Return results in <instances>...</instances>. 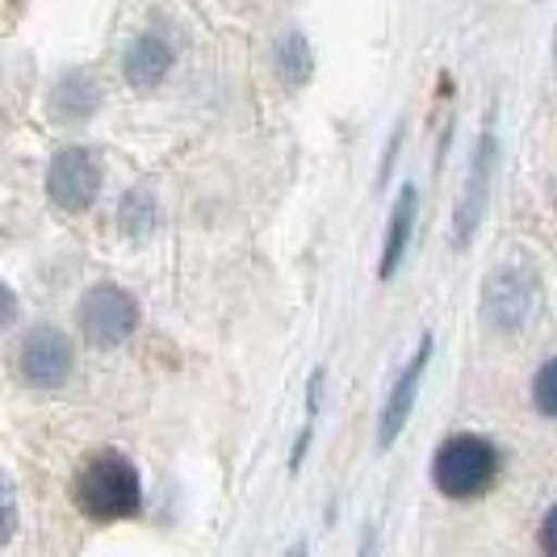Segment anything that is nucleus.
Listing matches in <instances>:
<instances>
[{
  "mask_svg": "<svg viewBox=\"0 0 557 557\" xmlns=\"http://www.w3.org/2000/svg\"><path fill=\"white\" fill-rule=\"evenodd\" d=\"M143 503L139 470L122 453H97L76 474V507L88 520H126Z\"/></svg>",
  "mask_w": 557,
  "mask_h": 557,
  "instance_id": "obj_1",
  "label": "nucleus"
},
{
  "mask_svg": "<svg viewBox=\"0 0 557 557\" xmlns=\"http://www.w3.org/2000/svg\"><path fill=\"white\" fill-rule=\"evenodd\" d=\"M499 478V448L482 436H448L432 457V482L448 499H478Z\"/></svg>",
  "mask_w": 557,
  "mask_h": 557,
  "instance_id": "obj_2",
  "label": "nucleus"
},
{
  "mask_svg": "<svg viewBox=\"0 0 557 557\" xmlns=\"http://www.w3.org/2000/svg\"><path fill=\"white\" fill-rule=\"evenodd\" d=\"M541 307V281L529 264L511 260L495 269L486 285H482V319L495 327V332L520 335L532 323V314Z\"/></svg>",
  "mask_w": 557,
  "mask_h": 557,
  "instance_id": "obj_3",
  "label": "nucleus"
},
{
  "mask_svg": "<svg viewBox=\"0 0 557 557\" xmlns=\"http://www.w3.org/2000/svg\"><path fill=\"white\" fill-rule=\"evenodd\" d=\"M76 323H81L84 339L92 348H117L126 344L135 327H139V307L135 298L122 289V285H92L81 298V310H76Z\"/></svg>",
  "mask_w": 557,
  "mask_h": 557,
  "instance_id": "obj_4",
  "label": "nucleus"
},
{
  "mask_svg": "<svg viewBox=\"0 0 557 557\" xmlns=\"http://www.w3.org/2000/svg\"><path fill=\"white\" fill-rule=\"evenodd\" d=\"M72 364H76L72 339L59 327H34V332H26L22 348H17V369H22L26 386H38V391L63 386L72 377Z\"/></svg>",
  "mask_w": 557,
  "mask_h": 557,
  "instance_id": "obj_5",
  "label": "nucleus"
},
{
  "mask_svg": "<svg viewBox=\"0 0 557 557\" xmlns=\"http://www.w3.org/2000/svg\"><path fill=\"white\" fill-rule=\"evenodd\" d=\"M97 189H101V164H97V156L88 147H67L47 168V194L67 214L88 210Z\"/></svg>",
  "mask_w": 557,
  "mask_h": 557,
  "instance_id": "obj_6",
  "label": "nucleus"
},
{
  "mask_svg": "<svg viewBox=\"0 0 557 557\" xmlns=\"http://www.w3.org/2000/svg\"><path fill=\"white\" fill-rule=\"evenodd\" d=\"M495 160H499V143L491 135V126L482 131V139L474 147V160H470V172H466V185H461V201H457V214H453V239L457 248H466L474 239L478 223L486 214V201H491V181H495Z\"/></svg>",
  "mask_w": 557,
  "mask_h": 557,
  "instance_id": "obj_7",
  "label": "nucleus"
},
{
  "mask_svg": "<svg viewBox=\"0 0 557 557\" xmlns=\"http://www.w3.org/2000/svg\"><path fill=\"white\" fill-rule=\"evenodd\" d=\"M428 357H432V335H423V339H419L416 357H411L407 369L398 373L391 398H386V407H382V419H377V445L382 448H391L394 441H398V432L407 428L411 407H416L419 382H423V369H428Z\"/></svg>",
  "mask_w": 557,
  "mask_h": 557,
  "instance_id": "obj_8",
  "label": "nucleus"
},
{
  "mask_svg": "<svg viewBox=\"0 0 557 557\" xmlns=\"http://www.w3.org/2000/svg\"><path fill=\"white\" fill-rule=\"evenodd\" d=\"M122 72H126V84H135V88H160L164 76L172 72V47L156 34H139L126 47Z\"/></svg>",
  "mask_w": 557,
  "mask_h": 557,
  "instance_id": "obj_9",
  "label": "nucleus"
},
{
  "mask_svg": "<svg viewBox=\"0 0 557 557\" xmlns=\"http://www.w3.org/2000/svg\"><path fill=\"white\" fill-rule=\"evenodd\" d=\"M416 210H419V194L416 185H407L403 194H398V206H394L391 214V231H386V248H382V277L391 281L398 273V264H403V256H407V244H411V231H416Z\"/></svg>",
  "mask_w": 557,
  "mask_h": 557,
  "instance_id": "obj_10",
  "label": "nucleus"
},
{
  "mask_svg": "<svg viewBox=\"0 0 557 557\" xmlns=\"http://www.w3.org/2000/svg\"><path fill=\"white\" fill-rule=\"evenodd\" d=\"M97 106H101V88L88 72H67L51 92V110L63 122H84L97 113Z\"/></svg>",
  "mask_w": 557,
  "mask_h": 557,
  "instance_id": "obj_11",
  "label": "nucleus"
},
{
  "mask_svg": "<svg viewBox=\"0 0 557 557\" xmlns=\"http://www.w3.org/2000/svg\"><path fill=\"white\" fill-rule=\"evenodd\" d=\"M117 226L126 235H147L156 226V197L147 194V189H131V194L122 197V206H117Z\"/></svg>",
  "mask_w": 557,
  "mask_h": 557,
  "instance_id": "obj_12",
  "label": "nucleus"
},
{
  "mask_svg": "<svg viewBox=\"0 0 557 557\" xmlns=\"http://www.w3.org/2000/svg\"><path fill=\"white\" fill-rule=\"evenodd\" d=\"M277 72L285 84H302L310 76V47L302 34H285L277 47Z\"/></svg>",
  "mask_w": 557,
  "mask_h": 557,
  "instance_id": "obj_13",
  "label": "nucleus"
},
{
  "mask_svg": "<svg viewBox=\"0 0 557 557\" xmlns=\"http://www.w3.org/2000/svg\"><path fill=\"white\" fill-rule=\"evenodd\" d=\"M532 403L541 416H557V357L541 364V373L532 377Z\"/></svg>",
  "mask_w": 557,
  "mask_h": 557,
  "instance_id": "obj_14",
  "label": "nucleus"
},
{
  "mask_svg": "<svg viewBox=\"0 0 557 557\" xmlns=\"http://www.w3.org/2000/svg\"><path fill=\"white\" fill-rule=\"evenodd\" d=\"M541 549H545V557H557V507L541 524Z\"/></svg>",
  "mask_w": 557,
  "mask_h": 557,
  "instance_id": "obj_15",
  "label": "nucleus"
},
{
  "mask_svg": "<svg viewBox=\"0 0 557 557\" xmlns=\"http://www.w3.org/2000/svg\"><path fill=\"white\" fill-rule=\"evenodd\" d=\"M307 445H310V428H302V436H298V445H294V457H289V466H294V470H298V461H302Z\"/></svg>",
  "mask_w": 557,
  "mask_h": 557,
  "instance_id": "obj_16",
  "label": "nucleus"
},
{
  "mask_svg": "<svg viewBox=\"0 0 557 557\" xmlns=\"http://www.w3.org/2000/svg\"><path fill=\"white\" fill-rule=\"evenodd\" d=\"M289 557H307V545H294V549H289Z\"/></svg>",
  "mask_w": 557,
  "mask_h": 557,
  "instance_id": "obj_17",
  "label": "nucleus"
},
{
  "mask_svg": "<svg viewBox=\"0 0 557 557\" xmlns=\"http://www.w3.org/2000/svg\"><path fill=\"white\" fill-rule=\"evenodd\" d=\"M554 63H557V34H554Z\"/></svg>",
  "mask_w": 557,
  "mask_h": 557,
  "instance_id": "obj_18",
  "label": "nucleus"
}]
</instances>
